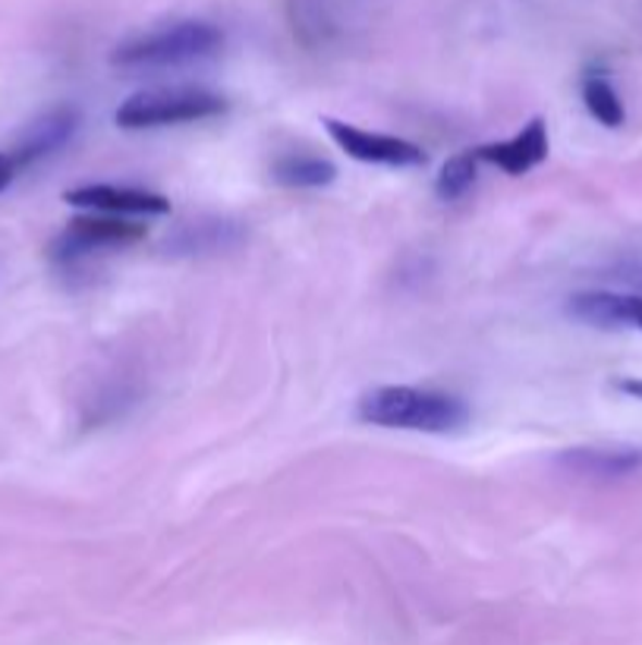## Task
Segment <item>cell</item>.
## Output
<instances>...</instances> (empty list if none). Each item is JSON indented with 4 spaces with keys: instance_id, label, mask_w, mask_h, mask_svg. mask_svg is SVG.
<instances>
[{
    "instance_id": "obj_8",
    "label": "cell",
    "mask_w": 642,
    "mask_h": 645,
    "mask_svg": "<svg viewBox=\"0 0 642 645\" xmlns=\"http://www.w3.org/2000/svg\"><path fill=\"white\" fill-rule=\"evenodd\" d=\"M479 161L497 164L501 171H507L510 176L529 174L532 168H539L548 158V129L545 120H529L523 129L507 139V142H492V146L476 148Z\"/></svg>"
},
{
    "instance_id": "obj_12",
    "label": "cell",
    "mask_w": 642,
    "mask_h": 645,
    "mask_svg": "<svg viewBox=\"0 0 642 645\" xmlns=\"http://www.w3.org/2000/svg\"><path fill=\"white\" fill-rule=\"evenodd\" d=\"M583 101H585V111L592 114V117L598 120L602 126H620L624 123V104H620V98H617V91L614 86L605 79V76H585L583 79Z\"/></svg>"
},
{
    "instance_id": "obj_14",
    "label": "cell",
    "mask_w": 642,
    "mask_h": 645,
    "mask_svg": "<svg viewBox=\"0 0 642 645\" xmlns=\"http://www.w3.org/2000/svg\"><path fill=\"white\" fill-rule=\"evenodd\" d=\"M13 176H16V168H13V161L7 158V151H0V193L13 183Z\"/></svg>"
},
{
    "instance_id": "obj_9",
    "label": "cell",
    "mask_w": 642,
    "mask_h": 645,
    "mask_svg": "<svg viewBox=\"0 0 642 645\" xmlns=\"http://www.w3.org/2000/svg\"><path fill=\"white\" fill-rule=\"evenodd\" d=\"M567 312L577 322L592 327H637L642 331V296L612 294V290H589L570 299Z\"/></svg>"
},
{
    "instance_id": "obj_15",
    "label": "cell",
    "mask_w": 642,
    "mask_h": 645,
    "mask_svg": "<svg viewBox=\"0 0 642 645\" xmlns=\"http://www.w3.org/2000/svg\"><path fill=\"white\" fill-rule=\"evenodd\" d=\"M617 387H620L624 394H630V397L642 400V379H624V382H617Z\"/></svg>"
},
{
    "instance_id": "obj_5",
    "label": "cell",
    "mask_w": 642,
    "mask_h": 645,
    "mask_svg": "<svg viewBox=\"0 0 642 645\" xmlns=\"http://www.w3.org/2000/svg\"><path fill=\"white\" fill-rule=\"evenodd\" d=\"M324 129L350 158L362 161V164H384V168H422L425 164L422 148L412 146L407 139L369 133V129H359L344 120H324Z\"/></svg>"
},
{
    "instance_id": "obj_6",
    "label": "cell",
    "mask_w": 642,
    "mask_h": 645,
    "mask_svg": "<svg viewBox=\"0 0 642 645\" xmlns=\"http://www.w3.org/2000/svg\"><path fill=\"white\" fill-rule=\"evenodd\" d=\"M76 126H79V114L73 108H54V111L41 114L38 120H32L29 126L23 129V136L7 151V158L13 161L16 174L66 146L76 136Z\"/></svg>"
},
{
    "instance_id": "obj_2",
    "label": "cell",
    "mask_w": 642,
    "mask_h": 645,
    "mask_svg": "<svg viewBox=\"0 0 642 645\" xmlns=\"http://www.w3.org/2000/svg\"><path fill=\"white\" fill-rule=\"evenodd\" d=\"M224 35L208 23H176L168 29L146 32L123 41L114 51L120 70H168L193 60L211 58L221 48Z\"/></svg>"
},
{
    "instance_id": "obj_11",
    "label": "cell",
    "mask_w": 642,
    "mask_h": 645,
    "mask_svg": "<svg viewBox=\"0 0 642 645\" xmlns=\"http://www.w3.org/2000/svg\"><path fill=\"white\" fill-rule=\"evenodd\" d=\"M567 463L589 475H624L640 467L642 454L637 450H573L567 454Z\"/></svg>"
},
{
    "instance_id": "obj_13",
    "label": "cell",
    "mask_w": 642,
    "mask_h": 645,
    "mask_svg": "<svg viewBox=\"0 0 642 645\" xmlns=\"http://www.w3.org/2000/svg\"><path fill=\"white\" fill-rule=\"evenodd\" d=\"M476 154L467 151V154H457V158H450L444 168H441L439 179H435V193H439L444 202H457V199H464L469 189L476 186Z\"/></svg>"
},
{
    "instance_id": "obj_7",
    "label": "cell",
    "mask_w": 642,
    "mask_h": 645,
    "mask_svg": "<svg viewBox=\"0 0 642 645\" xmlns=\"http://www.w3.org/2000/svg\"><path fill=\"white\" fill-rule=\"evenodd\" d=\"M63 199L70 206L88 208L95 214H114V218H126V214L151 218V214H168L171 211V202L164 196H158V193L133 189V186H111V183L70 189Z\"/></svg>"
},
{
    "instance_id": "obj_1",
    "label": "cell",
    "mask_w": 642,
    "mask_h": 645,
    "mask_svg": "<svg viewBox=\"0 0 642 645\" xmlns=\"http://www.w3.org/2000/svg\"><path fill=\"white\" fill-rule=\"evenodd\" d=\"M359 419L379 429H404L425 435H450L469 422V407L460 397L422 390L407 384H387L362 394Z\"/></svg>"
},
{
    "instance_id": "obj_10",
    "label": "cell",
    "mask_w": 642,
    "mask_h": 645,
    "mask_svg": "<svg viewBox=\"0 0 642 645\" xmlns=\"http://www.w3.org/2000/svg\"><path fill=\"white\" fill-rule=\"evenodd\" d=\"M271 174L281 186L316 189V186H328L337 176V168L324 158H316V154H284V158L274 161Z\"/></svg>"
},
{
    "instance_id": "obj_4",
    "label": "cell",
    "mask_w": 642,
    "mask_h": 645,
    "mask_svg": "<svg viewBox=\"0 0 642 645\" xmlns=\"http://www.w3.org/2000/svg\"><path fill=\"white\" fill-rule=\"evenodd\" d=\"M146 236V224H133L114 214H88L66 224V231L51 243L54 262H79L101 249H120Z\"/></svg>"
},
{
    "instance_id": "obj_3",
    "label": "cell",
    "mask_w": 642,
    "mask_h": 645,
    "mask_svg": "<svg viewBox=\"0 0 642 645\" xmlns=\"http://www.w3.org/2000/svg\"><path fill=\"white\" fill-rule=\"evenodd\" d=\"M227 111V98L199 86H168L136 91L118 108V123L123 129H155L196 120L221 117Z\"/></svg>"
}]
</instances>
